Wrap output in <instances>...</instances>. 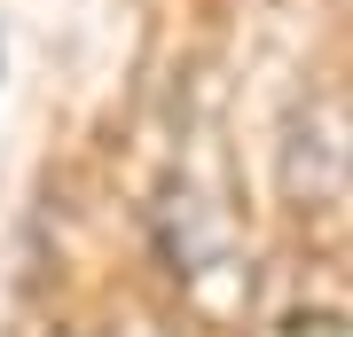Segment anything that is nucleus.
Here are the masks:
<instances>
[{
  "mask_svg": "<svg viewBox=\"0 0 353 337\" xmlns=\"http://www.w3.org/2000/svg\"><path fill=\"white\" fill-rule=\"evenodd\" d=\"M283 337H353V314H322V306H306V314H290Z\"/></svg>",
  "mask_w": 353,
  "mask_h": 337,
  "instance_id": "1",
  "label": "nucleus"
}]
</instances>
